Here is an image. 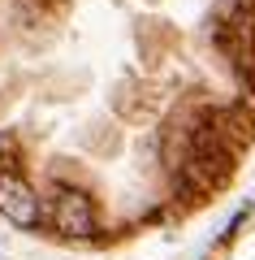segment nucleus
<instances>
[{
	"label": "nucleus",
	"instance_id": "nucleus-1",
	"mask_svg": "<svg viewBox=\"0 0 255 260\" xmlns=\"http://www.w3.org/2000/svg\"><path fill=\"white\" fill-rule=\"evenodd\" d=\"M52 230L61 239H91L95 234V208L91 200L74 186H61L52 195Z\"/></svg>",
	"mask_w": 255,
	"mask_h": 260
},
{
	"label": "nucleus",
	"instance_id": "nucleus-2",
	"mask_svg": "<svg viewBox=\"0 0 255 260\" xmlns=\"http://www.w3.org/2000/svg\"><path fill=\"white\" fill-rule=\"evenodd\" d=\"M0 213L9 217L13 225H22V230L39 225V200L18 174H0Z\"/></svg>",
	"mask_w": 255,
	"mask_h": 260
}]
</instances>
